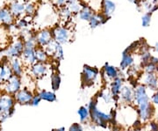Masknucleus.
<instances>
[{"instance_id": "obj_1", "label": "nucleus", "mask_w": 158, "mask_h": 131, "mask_svg": "<svg viewBox=\"0 0 158 131\" xmlns=\"http://www.w3.org/2000/svg\"><path fill=\"white\" fill-rule=\"evenodd\" d=\"M98 98L92 99L88 104V108L90 111V120L95 123L97 126H99L101 128H107L109 122L113 121V117L111 113H105L98 108Z\"/></svg>"}, {"instance_id": "obj_2", "label": "nucleus", "mask_w": 158, "mask_h": 131, "mask_svg": "<svg viewBox=\"0 0 158 131\" xmlns=\"http://www.w3.org/2000/svg\"><path fill=\"white\" fill-rule=\"evenodd\" d=\"M15 105L16 101L13 96L6 93L0 95V123L12 117L15 113Z\"/></svg>"}, {"instance_id": "obj_3", "label": "nucleus", "mask_w": 158, "mask_h": 131, "mask_svg": "<svg viewBox=\"0 0 158 131\" xmlns=\"http://www.w3.org/2000/svg\"><path fill=\"white\" fill-rule=\"evenodd\" d=\"M134 103L135 104L137 108H143L151 104L150 98L148 94V89L143 85H139L135 88V99Z\"/></svg>"}, {"instance_id": "obj_4", "label": "nucleus", "mask_w": 158, "mask_h": 131, "mask_svg": "<svg viewBox=\"0 0 158 131\" xmlns=\"http://www.w3.org/2000/svg\"><path fill=\"white\" fill-rule=\"evenodd\" d=\"M1 88L3 89L4 93L13 96L14 94H16L18 91L22 88L21 78L12 75L9 79L4 82V84H3V86H1Z\"/></svg>"}, {"instance_id": "obj_5", "label": "nucleus", "mask_w": 158, "mask_h": 131, "mask_svg": "<svg viewBox=\"0 0 158 131\" xmlns=\"http://www.w3.org/2000/svg\"><path fill=\"white\" fill-rule=\"evenodd\" d=\"M99 70L95 67L85 65L82 71V83L85 86H92L98 79Z\"/></svg>"}, {"instance_id": "obj_6", "label": "nucleus", "mask_w": 158, "mask_h": 131, "mask_svg": "<svg viewBox=\"0 0 158 131\" xmlns=\"http://www.w3.org/2000/svg\"><path fill=\"white\" fill-rule=\"evenodd\" d=\"M34 95V93L32 90L28 89L27 87H25V88H21L16 94L13 95V97L17 104L22 106H27L30 105Z\"/></svg>"}, {"instance_id": "obj_7", "label": "nucleus", "mask_w": 158, "mask_h": 131, "mask_svg": "<svg viewBox=\"0 0 158 131\" xmlns=\"http://www.w3.org/2000/svg\"><path fill=\"white\" fill-rule=\"evenodd\" d=\"M135 99V88L129 85H124L118 95V99L125 105H132Z\"/></svg>"}, {"instance_id": "obj_8", "label": "nucleus", "mask_w": 158, "mask_h": 131, "mask_svg": "<svg viewBox=\"0 0 158 131\" xmlns=\"http://www.w3.org/2000/svg\"><path fill=\"white\" fill-rule=\"evenodd\" d=\"M48 72V67L46 63H35L30 68V76L34 79H40L45 77Z\"/></svg>"}, {"instance_id": "obj_9", "label": "nucleus", "mask_w": 158, "mask_h": 131, "mask_svg": "<svg viewBox=\"0 0 158 131\" xmlns=\"http://www.w3.org/2000/svg\"><path fill=\"white\" fill-rule=\"evenodd\" d=\"M24 49H25L24 42H22L21 40H17L7 49L6 56L11 58H18L21 57Z\"/></svg>"}, {"instance_id": "obj_10", "label": "nucleus", "mask_w": 158, "mask_h": 131, "mask_svg": "<svg viewBox=\"0 0 158 131\" xmlns=\"http://www.w3.org/2000/svg\"><path fill=\"white\" fill-rule=\"evenodd\" d=\"M53 39L60 44L67 43L69 40V32L64 27H56L53 32Z\"/></svg>"}, {"instance_id": "obj_11", "label": "nucleus", "mask_w": 158, "mask_h": 131, "mask_svg": "<svg viewBox=\"0 0 158 131\" xmlns=\"http://www.w3.org/2000/svg\"><path fill=\"white\" fill-rule=\"evenodd\" d=\"M141 85L145 86L147 89L151 91L158 90V78L156 75L154 73H146L143 76Z\"/></svg>"}, {"instance_id": "obj_12", "label": "nucleus", "mask_w": 158, "mask_h": 131, "mask_svg": "<svg viewBox=\"0 0 158 131\" xmlns=\"http://www.w3.org/2000/svg\"><path fill=\"white\" fill-rule=\"evenodd\" d=\"M37 44L40 48H44L47 47L53 40V34L49 30H42L41 32H40L37 34V36L35 37Z\"/></svg>"}, {"instance_id": "obj_13", "label": "nucleus", "mask_w": 158, "mask_h": 131, "mask_svg": "<svg viewBox=\"0 0 158 131\" xmlns=\"http://www.w3.org/2000/svg\"><path fill=\"white\" fill-rule=\"evenodd\" d=\"M35 49L36 48H28L25 47L24 51H23L21 57L23 59V63H26L27 65H33L36 62V57H35Z\"/></svg>"}, {"instance_id": "obj_14", "label": "nucleus", "mask_w": 158, "mask_h": 131, "mask_svg": "<svg viewBox=\"0 0 158 131\" xmlns=\"http://www.w3.org/2000/svg\"><path fill=\"white\" fill-rule=\"evenodd\" d=\"M123 86H124V80L119 76L118 78H114L111 82L110 91H111V93L113 95V99H118V95H119V92L121 91Z\"/></svg>"}, {"instance_id": "obj_15", "label": "nucleus", "mask_w": 158, "mask_h": 131, "mask_svg": "<svg viewBox=\"0 0 158 131\" xmlns=\"http://www.w3.org/2000/svg\"><path fill=\"white\" fill-rule=\"evenodd\" d=\"M119 76V70L116 67H114L113 65H110L106 63L104 68H103V77L106 78V79L111 80V82L114 78H118Z\"/></svg>"}, {"instance_id": "obj_16", "label": "nucleus", "mask_w": 158, "mask_h": 131, "mask_svg": "<svg viewBox=\"0 0 158 131\" xmlns=\"http://www.w3.org/2000/svg\"><path fill=\"white\" fill-rule=\"evenodd\" d=\"M10 67L11 69L12 74L14 75V76H17V77L21 78L24 75L23 64L19 58H13L11 60V63H10Z\"/></svg>"}, {"instance_id": "obj_17", "label": "nucleus", "mask_w": 158, "mask_h": 131, "mask_svg": "<svg viewBox=\"0 0 158 131\" xmlns=\"http://www.w3.org/2000/svg\"><path fill=\"white\" fill-rule=\"evenodd\" d=\"M37 93L39 94V96L41 99V100H44V101L50 103L55 102V101L57 100L56 94L55 93V91H48V90H45V89H41Z\"/></svg>"}, {"instance_id": "obj_18", "label": "nucleus", "mask_w": 158, "mask_h": 131, "mask_svg": "<svg viewBox=\"0 0 158 131\" xmlns=\"http://www.w3.org/2000/svg\"><path fill=\"white\" fill-rule=\"evenodd\" d=\"M134 62L135 60H134L133 56L130 53L124 51L122 54V59L120 62V69L126 70V69L130 68L134 64Z\"/></svg>"}, {"instance_id": "obj_19", "label": "nucleus", "mask_w": 158, "mask_h": 131, "mask_svg": "<svg viewBox=\"0 0 158 131\" xmlns=\"http://www.w3.org/2000/svg\"><path fill=\"white\" fill-rule=\"evenodd\" d=\"M48 55L43 48H36L35 49V57L37 63H46L48 59Z\"/></svg>"}, {"instance_id": "obj_20", "label": "nucleus", "mask_w": 158, "mask_h": 131, "mask_svg": "<svg viewBox=\"0 0 158 131\" xmlns=\"http://www.w3.org/2000/svg\"><path fill=\"white\" fill-rule=\"evenodd\" d=\"M106 16H104L102 14H93L92 17L90 18V19L89 20L90 22V26L91 28H96L97 27H98L100 24L106 22Z\"/></svg>"}, {"instance_id": "obj_21", "label": "nucleus", "mask_w": 158, "mask_h": 131, "mask_svg": "<svg viewBox=\"0 0 158 131\" xmlns=\"http://www.w3.org/2000/svg\"><path fill=\"white\" fill-rule=\"evenodd\" d=\"M77 114L79 116V120L82 123L86 122L90 120V111H89L88 107H86V106L80 107L77 110Z\"/></svg>"}, {"instance_id": "obj_22", "label": "nucleus", "mask_w": 158, "mask_h": 131, "mask_svg": "<svg viewBox=\"0 0 158 131\" xmlns=\"http://www.w3.org/2000/svg\"><path fill=\"white\" fill-rule=\"evenodd\" d=\"M61 83H62V78H61V76L58 73H53L51 75L50 85L52 91H58L60 88V86H61Z\"/></svg>"}, {"instance_id": "obj_23", "label": "nucleus", "mask_w": 158, "mask_h": 131, "mask_svg": "<svg viewBox=\"0 0 158 131\" xmlns=\"http://www.w3.org/2000/svg\"><path fill=\"white\" fill-rule=\"evenodd\" d=\"M115 10V4L111 0H105L103 4V11L105 16H110Z\"/></svg>"}, {"instance_id": "obj_24", "label": "nucleus", "mask_w": 158, "mask_h": 131, "mask_svg": "<svg viewBox=\"0 0 158 131\" xmlns=\"http://www.w3.org/2000/svg\"><path fill=\"white\" fill-rule=\"evenodd\" d=\"M12 75L13 74H12V71H11L10 65L4 64V65L1 66V68H0V77L4 81L9 79Z\"/></svg>"}, {"instance_id": "obj_25", "label": "nucleus", "mask_w": 158, "mask_h": 131, "mask_svg": "<svg viewBox=\"0 0 158 131\" xmlns=\"http://www.w3.org/2000/svg\"><path fill=\"white\" fill-rule=\"evenodd\" d=\"M0 21L9 25L12 22V16L11 12L7 10H0Z\"/></svg>"}, {"instance_id": "obj_26", "label": "nucleus", "mask_w": 158, "mask_h": 131, "mask_svg": "<svg viewBox=\"0 0 158 131\" xmlns=\"http://www.w3.org/2000/svg\"><path fill=\"white\" fill-rule=\"evenodd\" d=\"M98 98H100L106 104H110V103L113 102V97L111 91H107V90H104V91H100L98 94Z\"/></svg>"}, {"instance_id": "obj_27", "label": "nucleus", "mask_w": 158, "mask_h": 131, "mask_svg": "<svg viewBox=\"0 0 158 131\" xmlns=\"http://www.w3.org/2000/svg\"><path fill=\"white\" fill-rule=\"evenodd\" d=\"M92 15H93L92 10L90 8H89V7H87V6L84 7L80 11V19H83V20H88L89 21L90 19V18L92 17Z\"/></svg>"}, {"instance_id": "obj_28", "label": "nucleus", "mask_w": 158, "mask_h": 131, "mask_svg": "<svg viewBox=\"0 0 158 131\" xmlns=\"http://www.w3.org/2000/svg\"><path fill=\"white\" fill-rule=\"evenodd\" d=\"M11 10L12 11L13 14L15 15H19L21 14L24 10H25V6L21 5V4H19V3H15L13 4L11 7Z\"/></svg>"}, {"instance_id": "obj_29", "label": "nucleus", "mask_w": 158, "mask_h": 131, "mask_svg": "<svg viewBox=\"0 0 158 131\" xmlns=\"http://www.w3.org/2000/svg\"><path fill=\"white\" fill-rule=\"evenodd\" d=\"M144 70L146 73H154L156 74V72L158 71V64H154V63H148L145 64L144 66Z\"/></svg>"}, {"instance_id": "obj_30", "label": "nucleus", "mask_w": 158, "mask_h": 131, "mask_svg": "<svg viewBox=\"0 0 158 131\" xmlns=\"http://www.w3.org/2000/svg\"><path fill=\"white\" fill-rule=\"evenodd\" d=\"M53 57H55L56 60H58V61L62 60V58H63V49H62V44H60V43L57 42L56 49V51L54 53V56Z\"/></svg>"}, {"instance_id": "obj_31", "label": "nucleus", "mask_w": 158, "mask_h": 131, "mask_svg": "<svg viewBox=\"0 0 158 131\" xmlns=\"http://www.w3.org/2000/svg\"><path fill=\"white\" fill-rule=\"evenodd\" d=\"M40 102H41V99L39 96V94L38 93H34V97L32 99V101L30 103V106H32V107H38Z\"/></svg>"}, {"instance_id": "obj_32", "label": "nucleus", "mask_w": 158, "mask_h": 131, "mask_svg": "<svg viewBox=\"0 0 158 131\" xmlns=\"http://www.w3.org/2000/svg\"><path fill=\"white\" fill-rule=\"evenodd\" d=\"M69 131H84V129L80 123H73L69 127Z\"/></svg>"}, {"instance_id": "obj_33", "label": "nucleus", "mask_w": 158, "mask_h": 131, "mask_svg": "<svg viewBox=\"0 0 158 131\" xmlns=\"http://www.w3.org/2000/svg\"><path fill=\"white\" fill-rule=\"evenodd\" d=\"M148 128L149 131H158V122L156 121H150L148 124Z\"/></svg>"}, {"instance_id": "obj_34", "label": "nucleus", "mask_w": 158, "mask_h": 131, "mask_svg": "<svg viewBox=\"0 0 158 131\" xmlns=\"http://www.w3.org/2000/svg\"><path fill=\"white\" fill-rule=\"evenodd\" d=\"M150 23V15L146 14L142 17V26L143 27H148Z\"/></svg>"}, {"instance_id": "obj_35", "label": "nucleus", "mask_w": 158, "mask_h": 131, "mask_svg": "<svg viewBox=\"0 0 158 131\" xmlns=\"http://www.w3.org/2000/svg\"><path fill=\"white\" fill-rule=\"evenodd\" d=\"M151 103L154 106H158V90L155 91L151 98Z\"/></svg>"}, {"instance_id": "obj_36", "label": "nucleus", "mask_w": 158, "mask_h": 131, "mask_svg": "<svg viewBox=\"0 0 158 131\" xmlns=\"http://www.w3.org/2000/svg\"><path fill=\"white\" fill-rule=\"evenodd\" d=\"M25 9H26V11H27V13H29V14H32L34 11V8L33 5H27V6Z\"/></svg>"}, {"instance_id": "obj_37", "label": "nucleus", "mask_w": 158, "mask_h": 131, "mask_svg": "<svg viewBox=\"0 0 158 131\" xmlns=\"http://www.w3.org/2000/svg\"><path fill=\"white\" fill-rule=\"evenodd\" d=\"M149 63H154V64H158V58L156 57H151L150 60H149Z\"/></svg>"}, {"instance_id": "obj_38", "label": "nucleus", "mask_w": 158, "mask_h": 131, "mask_svg": "<svg viewBox=\"0 0 158 131\" xmlns=\"http://www.w3.org/2000/svg\"><path fill=\"white\" fill-rule=\"evenodd\" d=\"M19 27H26L27 26V22H26V20H20V22L19 23Z\"/></svg>"}, {"instance_id": "obj_39", "label": "nucleus", "mask_w": 158, "mask_h": 131, "mask_svg": "<svg viewBox=\"0 0 158 131\" xmlns=\"http://www.w3.org/2000/svg\"><path fill=\"white\" fill-rule=\"evenodd\" d=\"M52 131H66V129H65L64 127H61V128H58V129H55Z\"/></svg>"}, {"instance_id": "obj_40", "label": "nucleus", "mask_w": 158, "mask_h": 131, "mask_svg": "<svg viewBox=\"0 0 158 131\" xmlns=\"http://www.w3.org/2000/svg\"><path fill=\"white\" fill-rule=\"evenodd\" d=\"M64 3H65V0H57V4L60 6H62Z\"/></svg>"}, {"instance_id": "obj_41", "label": "nucleus", "mask_w": 158, "mask_h": 131, "mask_svg": "<svg viewBox=\"0 0 158 131\" xmlns=\"http://www.w3.org/2000/svg\"><path fill=\"white\" fill-rule=\"evenodd\" d=\"M128 131H142V129H136V128H133V129H131Z\"/></svg>"}, {"instance_id": "obj_42", "label": "nucleus", "mask_w": 158, "mask_h": 131, "mask_svg": "<svg viewBox=\"0 0 158 131\" xmlns=\"http://www.w3.org/2000/svg\"><path fill=\"white\" fill-rule=\"evenodd\" d=\"M4 82H5V81H4V80L2 79V78H1V77H0V88H1V86H3V84H4Z\"/></svg>"}, {"instance_id": "obj_43", "label": "nucleus", "mask_w": 158, "mask_h": 131, "mask_svg": "<svg viewBox=\"0 0 158 131\" xmlns=\"http://www.w3.org/2000/svg\"><path fill=\"white\" fill-rule=\"evenodd\" d=\"M113 131H120V129H119L118 127H115V128L113 129Z\"/></svg>"}, {"instance_id": "obj_44", "label": "nucleus", "mask_w": 158, "mask_h": 131, "mask_svg": "<svg viewBox=\"0 0 158 131\" xmlns=\"http://www.w3.org/2000/svg\"><path fill=\"white\" fill-rule=\"evenodd\" d=\"M156 51H157V53H158V43L156 44Z\"/></svg>"}, {"instance_id": "obj_45", "label": "nucleus", "mask_w": 158, "mask_h": 131, "mask_svg": "<svg viewBox=\"0 0 158 131\" xmlns=\"http://www.w3.org/2000/svg\"><path fill=\"white\" fill-rule=\"evenodd\" d=\"M130 1H132V2H136V0H130Z\"/></svg>"}, {"instance_id": "obj_46", "label": "nucleus", "mask_w": 158, "mask_h": 131, "mask_svg": "<svg viewBox=\"0 0 158 131\" xmlns=\"http://www.w3.org/2000/svg\"><path fill=\"white\" fill-rule=\"evenodd\" d=\"M0 22H1V21H0Z\"/></svg>"}]
</instances>
